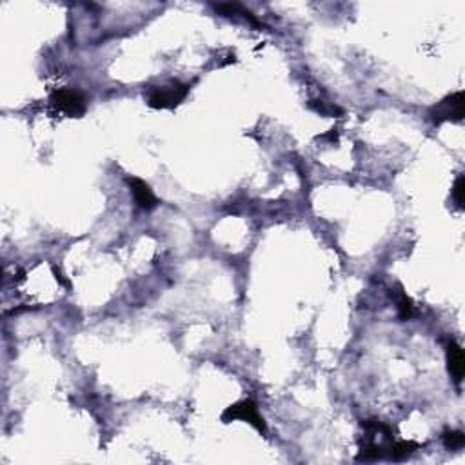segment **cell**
<instances>
[{
  "instance_id": "obj_6",
  "label": "cell",
  "mask_w": 465,
  "mask_h": 465,
  "mask_svg": "<svg viewBox=\"0 0 465 465\" xmlns=\"http://www.w3.org/2000/svg\"><path fill=\"white\" fill-rule=\"evenodd\" d=\"M447 369L454 382L460 385L465 375V359L464 351H461V347L456 342H449L447 346Z\"/></svg>"
},
{
  "instance_id": "obj_7",
  "label": "cell",
  "mask_w": 465,
  "mask_h": 465,
  "mask_svg": "<svg viewBox=\"0 0 465 465\" xmlns=\"http://www.w3.org/2000/svg\"><path fill=\"white\" fill-rule=\"evenodd\" d=\"M444 444L451 451H458L465 445V434L461 431H447L444 434Z\"/></svg>"
},
{
  "instance_id": "obj_2",
  "label": "cell",
  "mask_w": 465,
  "mask_h": 465,
  "mask_svg": "<svg viewBox=\"0 0 465 465\" xmlns=\"http://www.w3.org/2000/svg\"><path fill=\"white\" fill-rule=\"evenodd\" d=\"M220 418H222L224 424L242 420V422H247L249 425H253V427H255L258 432H262V434L268 432V425H266L263 418L260 416L258 407H256L255 402L249 398L240 400V402H236V404L229 405V407L222 412Z\"/></svg>"
},
{
  "instance_id": "obj_1",
  "label": "cell",
  "mask_w": 465,
  "mask_h": 465,
  "mask_svg": "<svg viewBox=\"0 0 465 465\" xmlns=\"http://www.w3.org/2000/svg\"><path fill=\"white\" fill-rule=\"evenodd\" d=\"M190 93V84H184L180 80H171L164 86H149L146 89L144 97L148 100V106L153 109H173Z\"/></svg>"
},
{
  "instance_id": "obj_10",
  "label": "cell",
  "mask_w": 465,
  "mask_h": 465,
  "mask_svg": "<svg viewBox=\"0 0 465 465\" xmlns=\"http://www.w3.org/2000/svg\"><path fill=\"white\" fill-rule=\"evenodd\" d=\"M53 273H55V278H57V280L60 282V284L64 285V288H70V282H67L66 278H64V275H62L60 271H57V268H53Z\"/></svg>"
},
{
  "instance_id": "obj_5",
  "label": "cell",
  "mask_w": 465,
  "mask_h": 465,
  "mask_svg": "<svg viewBox=\"0 0 465 465\" xmlns=\"http://www.w3.org/2000/svg\"><path fill=\"white\" fill-rule=\"evenodd\" d=\"M128 185L133 193V198H135L136 206L141 207V209L153 211L155 207H158L160 200L157 198V195L153 193V190L149 187V184H146V182L141 180V178L129 177Z\"/></svg>"
},
{
  "instance_id": "obj_3",
  "label": "cell",
  "mask_w": 465,
  "mask_h": 465,
  "mask_svg": "<svg viewBox=\"0 0 465 465\" xmlns=\"http://www.w3.org/2000/svg\"><path fill=\"white\" fill-rule=\"evenodd\" d=\"M431 116L437 124L447 122V120H453V122H460V120H464L465 116L464 93H461V91H456V93H453V95L445 97L438 106L432 107Z\"/></svg>"
},
{
  "instance_id": "obj_9",
  "label": "cell",
  "mask_w": 465,
  "mask_h": 465,
  "mask_svg": "<svg viewBox=\"0 0 465 465\" xmlns=\"http://www.w3.org/2000/svg\"><path fill=\"white\" fill-rule=\"evenodd\" d=\"M464 193H465V178H464V175H460V177L456 178V182H454V185H453V200H454V204H456V207L458 209H464V202H465V198H464Z\"/></svg>"
},
{
  "instance_id": "obj_4",
  "label": "cell",
  "mask_w": 465,
  "mask_h": 465,
  "mask_svg": "<svg viewBox=\"0 0 465 465\" xmlns=\"http://www.w3.org/2000/svg\"><path fill=\"white\" fill-rule=\"evenodd\" d=\"M55 109L67 116H82L86 111V99L77 89H58L51 95Z\"/></svg>"
},
{
  "instance_id": "obj_8",
  "label": "cell",
  "mask_w": 465,
  "mask_h": 465,
  "mask_svg": "<svg viewBox=\"0 0 465 465\" xmlns=\"http://www.w3.org/2000/svg\"><path fill=\"white\" fill-rule=\"evenodd\" d=\"M412 311H415V305H412L411 298L405 295V292H400V302H398V314L402 320H409L412 317Z\"/></svg>"
}]
</instances>
